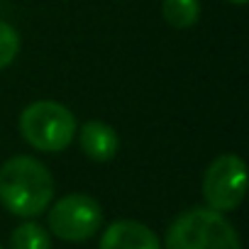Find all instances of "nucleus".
Masks as SVG:
<instances>
[{
	"label": "nucleus",
	"mask_w": 249,
	"mask_h": 249,
	"mask_svg": "<svg viewBox=\"0 0 249 249\" xmlns=\"http://www.w3.org/2000/svg\"><path fill=\"white\" fill-rule=\"evenodd\" d=\"M54 200V176L35 157H13L0 166V203L18 217H37Z\"/></svg>",
	"instance_id": "obj_1"
},
{
	"label": "nucleus",
	"mask_w": 249,
	"mask_h": 249,
	"mask_svg": "<svg viewBox=\"0 0 249 249\" xmlns=\"http://www.w3.org/2000/svg\"><path fill=\"white\" fill-rule=\"evenodd\" d=\"M164 249H242L232 222L210 208L181 213L166 230Z\"/></svg>",
	"instance_id": "obj_2"
},
{
	"label": "nucleus",
	"mask_w": 249,
	"mask_h": 249,
	"mask_svg": "<svg viewBox=\"0 0 249 249\" xmlns=\"http://www.w3.org/2000/svg\"><path fill=\"white\" fill-rule=\"evenodd\" d=\"M20 135L39 152H64L76 137V117L56 100H35L20 112Z\"/></svg>",
	"instance_id": "obj_3"
},
{
	"label": "nucleus",
	"mask_w": 249,
	"mask_h": 249,
	"mask_svg": "<svg viewBox=\"0 0 249 249\" xmlns=\"http://www.w3.org/2000/svg\"><path fill=\"white\" fill-rule=\"evenodd\" d=\"M47 210H49L47 220L52 234L64 242H86L103 225L100 203L86 193H69Z\"/></svg>",
	"instance_id": "obj_4"
},
{
	"label": "nucleus",
	"mask_w": 249,
	"mask_h": 249,
	"mask_svg": "<svg viewBox=\"0 0 249 249\" xmlns=\"http://www.w3.org/2000/svg\"><path fill=\"white\" fill-rule=\"evenodd\" d=\"M247 193V169L237 154H220L203 176V198L210 210L230 213L242 205Z\"/></svg>",
	"instance_id": "obj_5"
},
{
	"label": "nucleus",
	"mask_w": 249,
	"mask_h": 249,
	"mask_svg": "<svg viewBox=\"0 0 249 249\" xmlns=\"http://www.w3.org/2000/svg\"><path fill=\"white\" fill-rule=\"evenodd\" d=\"M100 249H161V242L144 222L117 220L105 227L100 237Z\"/></svg>",
	"instance_id": "obj_6"
},
{
	"label": "nucleus",
	"mask_w": 249,
	"mask_h": 249,
	"mask_svg": "<svg viewBox=\"0 0 249 249\" xmlns=\"http://www.w3.org/2000/svg\"><path fill=\"white\" fill-rule=\"evenodd\" d=\"M78 144L83 149V154L90 161H112L117 149H120V137L117 132L110 127L107 122L100 120H88L81 132H78Z\"/></svg>",
	"instance_id": "obj_7"
},
{
	"label": "nucleus",
	"mask_w": 249,
	"mask_h": 249,
	"mask_svg": "<svg viewBox=\"0 0 249 249\" xmlns=\"http://www.w3.org/2000/svg\"><path fill=\"white\" fill-rule=\"evenodd\" d=\"M164 20L176 30H188L200 18V0H164L161 3Z\"/></svg>",
	"instance_id": "obj_8"
},
{
	"label": "nucleus",
	"mask_w": 249,
	"mask_h": 249,
	"mask_svg": "<svg viewBox=\"0 0 249 249\" xmlns=\"http://www.w3.org/2000/svg\"><path fill=\"white\" fill-rule=\"evenodd\" d=\"M10 249H52V234L42 225L27 220L13 230Z\"/></svg>",
	"instance_id": "obj_9"
},
{
	"label": "nucleus",
	"mask_w": 249,
	"mask_h": 249,
	"mask_svg": "<svg viewBox=\"0 0 249 249\" xmlns=\"http://www.w3.org/2000/svg\"><path fill=\"white\" fill-rule=\"evenodd\" d=\"M20 54V32L0 20V71L8 69Z\"/></svg>",
	"instance_id": "obj_10"
},
{
	"label": "nucleus",
	"mask_w": 249,
	"mask_h": 249,
	"mask_svg": "<svg viewBox=\"0 0 249 249\" xmlns=\"http://www.w3.org/2000/svg\"><path fill=\"white\" fill-rule=\"evenodd\" d=\"M230 3H234V5H244L247 0H230Z\"/></svg>",
	"instance_id": "obj_11"
},
{
	"label": "nucleus",
	"mask_w": 249,
	"mask_h": 249,
	"mask_svg": "<svg viewBox=\"0 0 249 249\" xmlns=\"http://www.w3.org/2000/svg\"><path fill=\"white\" fill-rule=\"evenodd\" d=\"M0 249H3V247H0Z\"/></svg>",
	"instance_id": "obj_12"
}]
</instances>
